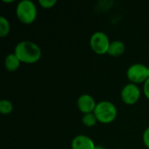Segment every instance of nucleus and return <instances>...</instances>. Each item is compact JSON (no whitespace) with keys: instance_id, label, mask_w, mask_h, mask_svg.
<instances>
[{"instance_id":"obj_15","label":"nucleus","mask_w":149,"mask_h":149,"mask_svg":"<svg viewBox=\"0 0 149 149\" xmlns=\"http://www.w3.org/2000/svg\"><path fill=\"white\" fill-rule=\"evenodd\" d=\"M142 139H143V142L145 146L147 147V148L149 149V127L144 131Z\"/></svg>"},{"instance_id":"obj_9","label":"nucleus","mask_w":149,"mask_h":149,"mask_svg":"<svg viewBox=\"0 0 149 149\" xmlns=\"http://www.w3.org/2000/svg\"><path fill=\"white\" fill-rule=\"evenodd\" d=\"M126 51L125 44L120 40H113L110 43L107 54L112 57H120Z\"/></svg>"},{"instance_id":"obj_4","label":"nucleus","mask_w":149,"mask_h":149,"mask_svg":"<svg viewBox=\"0 0 149 149\" xmlns=\"http://www.w3.org/2000/svg\"><path fill=\"white\" fill-rule=\"evenodd\" d=\"M127 77L133 84H144L149 79V67L141 63L134 64L128 67Z\"/></svg>"},{"instance_id":"obj_8","label":"nucleus","mask_w":149,"mask_h":149,"mask_svg":"<svg viewBox=\"0 0 149 149\" xmlns=\"http://www.w3.org/2000/svg\"><path fill=\"white\" fill-rule=\"evenodd\" d=\"M95 146L90 137L83 134L77 135L72 141V149H94Z\"/></svg>"},{"instance_id":"obj_1","label":"nucleus","mask_w":149,"mask_h":149,"mask_svg":"<svg viewBox=\"0 0 149 149\" xmlns=\"http://www.w3.org/2000/svg\"><path fill=\"white\" fill-rule=\"evenodd\" d=\"M14 53L21 63L24 64L37 63L42 56L40 47L36 43L30 40H24L17 43L14 49Z\"/></svg>"},{"instance_id":"obj_13","label":"nucleus","mask_w":149,"mask_h":149,"mask_svg":"<svg viewBox=\"0 0 149 149\" xmlns=\"http://www.w3.org/2000/svg\"><path fill=\"white\" fill-rule=\"evenodd\" d=\"M13 111V105L8 100H2L0 101V113L2 114L7 115Z\"/></svg>"},{"instance_id":"obj_6","label":"nucleus","mask_w":149,"mask_h":149,"mask_svg":"<svg viewBox=\"0 0 149 149\" xmlns=\"http://www.w3.org/2000/svg\"><path fill=\"white\" fill-rule=\"evenodd\" d=\"M141 98V90L135 84L129 83L121 90V100L126 105H134Z\"/></svg>"},{"instance_id":"obj_16","label":"nucleus","mask_w":149,"mask_h":149,"mask_svg":"<svg viewBox=\"0 0 149 149\" xmlns=\"http://www.w3.org/2000/svg\"><path fill=\"white\" fill-rule=\"evenodd\" d=\"M143 93L147 99L149 100V79H147V81L143 84Z\"/></svg>"},{"instance_id":"obj_3","label":"nucleus","mask_w":149,"mask_h":149,"mask_svg":"<svg viewBox=\"0 0 149 149\" xmlns=\"http://www.w3.org/2000/svg\"><path fill=\"white\" fill-rule=\"evenodd\" d=\"M93 113L96 115L98 121L103 124L112 123L116 119L118 114L115 105L107 100H103L97 103Z\"/></svg>"},{"instance_id":"obj_17","label":"nucleus","mask_w":149,"mask_h":149,"mask_svg":"<svg viewBox=\"0 0 149 149\" xmlns=\"http://www.w3.org/2000/svg\"><path fill=\"white\" fill-rule=\"evenodd\" d=\"M94 149H106L103 146H101V145H96L95 146V148Z\"/></svg>"},{"instance_id":"obj_5","label":"nucleus","mask_w":149,"mask_h":149,"mask_svg":"<svg viewBox=\"0 0 149 149\" xmlns=\"http://www.w3.org/2000/svg\"><path fill=\"white\" fill-rule=\"evenodd\" d=\"M110 43L111 41L109 40V38L103 31L94 32L90 38V46L92 50L99 55L107 53Z\"/></svg>"},{"instance_id":"obj_12","label":"nucleus","mask_w":149,"mask_h":149,"mask_svg":"<svg viewBox=\"0 0 149 149\" xmlns=\"http://www.w3.org/2000/svg\"><path fill=\"white\" fill-rule=\"evenodd\" d=\"M10 31V25L9 20L4 17H0V37L5 38L8 36Z\"/></svg>"},{"instance_id":"obj_18","label":"nucleus","mask_w":149,"mask_h":149,"mask_svg":"<svg viewBox=\"0 0 149 149\" xmlns=\"http://www.w3.org/2000/svg\"><path fill=\"white\" fill-rule=\"evenodd\" d=\"M146 149H148V148H146Z\"/></svg>"},{"instance_id":"obj_11","label":"nucleus","mask_w":149,"mask_h":149,"mask_svg":"<svg viewBox=\"0 0 149 149\" xmlns=\"http://www.w3.org/2000/svg\"><path fill=\"white\" fill-rule=\"evenodd\" d=\"M97 122H98V120L94 113H86L82 117V123L86 127H93L96 125Z\"/></svg>"},{"instance_id":"obj_2","label":"nucleus","mask_w":149,"mask_h":149,"mask_svg":"<svg viewBox=\"0 0 149 149\" xmlns=\"http://www.w3.org/2000/svg\"><path fill=\"white\" fill-rule=\"evenodd\" d=\"M37 7L31 0H22L16 7L17 17L24 24H32L37 18Z\"/></svg>"},{"instance_id":"obj_7","label":"nucleus","mask_w":149,"mask_h":149,"mask_svg":"<svg viewBox=\"0 0 149 149\" xmlns=\"http://www.w3.org/2000/svg\"><path fill=\"white\" fill-rule=\"evenodd\" d=\"M96 106L97 103L94 99L89 94H82L77 100V107L83 114L93 113Z\"/></svg>"},{"instance_id":"obj_10","label":"nucleus","mask_w":149,"mask_h":149,"mask_svg":"<svg viewBox=\"0 0 149 149\" xmlns=\"http://www.w3.org/2000/svg\"><path fill=\"white\" fill-rule=\"evenodd\" d=\"M21 61L17 57V55L13 53H10L6 56L4 59V67L8 72H15L20 66Z\"/></svg>"},{"instance_id":"obj_14","label":"nucleus","mask_w":149,"mask_h":149,"mask_svg":"<svg viewBox=\"0 0 149 149\" xmlns=\"http://www.w3.org/2000/svg\"><path fill=\"white\" fill-rule=\"evenodd\" d=\"M38 3L44 9H51L57 3V1L56 0H39Z\"/></svg>"}]
</instances>
